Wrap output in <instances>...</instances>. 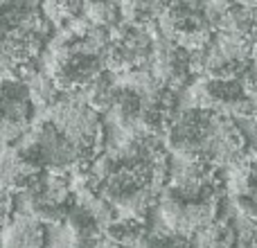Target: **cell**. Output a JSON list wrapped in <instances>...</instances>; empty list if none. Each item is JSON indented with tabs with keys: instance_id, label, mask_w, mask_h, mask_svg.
Listing matches in <instances>:
<instances>
[{
	"instance_id": "14",
	"label": "cell",
	"mask_w": 257,
	"mask_h": 248,
	"mask_svg": "<svg viewBox=\"0 0 257 248\" xmlns=\"http://www.w3.org/2000/svg\"><path fill=\"white\" fill-rule=\"evenodd\" d=\"M237 237H235V226L230 219L217 217L212 223L201 228L196 232L194 246L196 248H235Z\"/></svg>"
},
{
	"instance_id": "8",
	"label": "cell",
	"mask_w": 257,
	"mask_h": 248,
	"mask_svg": "<svg viewBox=\"0 0 257 248\" xmlns=\"http://www.w3.org/2000/svg\"><path fill=\"white\" fill-rule=\"evenodd\" d=\"M149 70L154 77L165 84L167 88L183 93L190 88V84L196 79V68H194V52L181 48V45L172 43L165 36H158L154 48V57H151Z\"/></svg>"
},
{
	"instance_id": "7",
	"label": "cell",
	"mask_w": 257,
	"mask_h": 248,
	"mask_svg": "<svg viewBox=\"0 0 257 248\" xmlns=\"http://www.w3.org/2000/svg\"><path fill=\"white\" fill-rule=\"evenodd\" d=\"M253 50L241 45L239 41L217 32L203 48L194 52L196 77L241 81V77L246 75L250 61H253Z\"/></svg>"
},
{
	"instance_id": "12",
	"label": "cell",
	"mask_w": 257,
	"mask_h": 248,
	"mask_svg": "<svg viewBox=\"0 0 257 248\" xmlns=\"http://www.w3.org/2000/svg\"><path fill=\"white\" fill-rule=\"evenodd\" d=\"M106 239L115 241L122 248H138L149 235L145 217H131V214H115L106 228H104Z\"/></svg>"
},
{
	"instance_id": "9",
	"label": "cell",
	"mask_w": 257,
	"mask_h": 248,
	"mask_svg": "<svg viewBox=\"0 0 257 248\" xmlns=\"http://www.w3.org/2000/svg\"><path fill=\"white\" fill-rule=\"evenodd\" d=\"M226 190H230L232 194L235 212L257 219V151L246 156L239 165L230 167Z\"/></svg>"
},
{
	"instance_id": "1",
	"label": "cell",
	"mask_w": 257,
	"mask_h": 248,
	"mask_svg": "<svg viewBox=\"0 0 257 248\" xmlns=\"http://www.w3.org/2000/svg\"><path fill=\"white\" fill-rule=\"evenodd\" d=\"M169 156L230 169L253 154L246 133L226 113L201 106H181L163 131Z\"/></svg>"
},
{
	"instance_id": "19",
	"label": "cell",
	"mask_w": 257,
	"mask_h": 248,
	"mask_svg": "<svg viewBox=\"0 0 257 248\" xmlns=\"http://www.w3.org/2000/svg\"><path fill=\"white\" fill-rule=\"evenodd\" d=\"M0 248H3V246H0Z\"/></svg>"
},
{
	"instance_id": "18",
	"label": "cell",
	"mask_w": 257,
	"mask_h": 248,
	"mask_svg": "<svg viewBox=\"0 0 257 248\" xmlns=\"http://www.w3.org/2000/svg\"><path fill=\"white\" fill-rule=\"evenodd\" d=\"M237 3H244V5H250V7L257 9V0H237Z\"/></svg>"
},
{
	"instance_id": "6",
	"label": "cell",
	"mask_w": 257,
	"mask_h": 248,
	"mask_svg": "<svg viewBox=\"0 0 257 248\" xmlns=\"http://www.w3.org/2000/svg\"><path fill=\"white\" fill-rule=\"evenodd\" d=\"M156 27L124 21L111 32L106 48V70L113 75H126L149 68L156 48Z\"/></svg>"
},
{
	"instance_id": "4",
	"label": "cell",
	"mask_w": 257,
	"mask_h": 248,
	"mask_svg": "<svg viewBox=\"0 0 257 248\" xmlns=\"http://www.w3.org/2000/svg\"><path fill=\"white\" fill-rule=\"evenodd\" d=\"M228 3L230 0H172L158 18L163 36L196 52L219 32Z\"/></svg>"
},
{
	"instance_id": "10",
	"label": "cell",
	"mask_w": 257,
	"mask_h": 248,
	"mask_svg": "<svg viewBox=\"0 0 257 248\" xmlns=\"http://www.w3.org/2000/svg\"><path fill=\"white\" fill-rule=\"evenodd\" d=\"M3 248H48L45 223L27 212H14V217L0 232Z\"/></svg>"
},
{
	"instance_id": "3",
	"label": "cell",
	"mask_w": 257,
	"mask_h": 248,
	"mask_svg": "<svg viewBox=\"0 0 257 248\" xmlns=\"http://www.w3.org/2000/svg\"><path fill=\"white\" fill-rule=\"evenodd\" d=\"M111 32L86 21L70 25L52 50L48 75L61 93H79L106 72V48Z\"/></svg>"
},
{
	"instance_id": "16",
	"label": "cell",
	"mask_w": 257,
	"mask_h": 248,
	"mask_svg": "<svg viewBox=\"0 0 257 248\" xmlns=\"http://www.w3.org/2000/svg\"><path fill=\"white\" fill-rule=\"evenodd\" d=\"M86 0H43V9L48 18L57 25L70 27L84 18Z\"/></svg>"
},
{
	"instance_id": "15",
	"label": "cell",
	"mask_w": 257,
	"mask_h": 248,
	"mask_svg": "<svg viewBox=\"0 0 257 248\" xmlns=\"http://www.w3.org/2000/svg\"><path fill=\"white\" fill-rule=\"evenodd\" d=\"M120 3L122 9H124V21L156 27L160 14L165 12V7L172 0H120Z\"/></svg>"
},
{
	"instance_id": "2",
	"label": "cell",
	"mask_w": 257,
	"mask_h": 248,
	"mask_svg": "<svg viewBox=\"0 0 257 248\" xmlns=\"http://www.w3.org/2000/svg\"><path fill=\"white\" fill-rule=\"evenodd\" d=\"M54 23L43 0H0V70L27 81L39 72L41 54L52 41Z\"/></svg>"
},
{
	"instance_id": "11",
	"label": "cell",
	"mask_w": 257,
	"mask_h": 248,
	"mask_svg": "<svg viewBox=\"0 0 257 248\" xmlns=\"http://www.w3.org/2000/svg\"><path fill=\"white\" fill-rule=\"evenodd\" d=\"M219 32L257 52V9L250 5L230 0L226 12H223Z\"/></svg>"
},
{
	"instance_id": "17",
	"label": "cell",
	"mask_w": 257,
	"mask_h": 248,
	"mask_svg": "<svg viewBox=\"0 0 257 248\" xmlns=\"http://www.w3.org/2000/svg\"><path fill=\"white\" fill-rule=\"evenodd\" d=\"M230 221L235 226L237 237L235 248H257V219L235 212V217H230Z\"/></svg>"
},
{
	"instance_id": "13",
	"label": "cell",
	"mask_w": 257,
	"mask_h": 248,
	"mask_svg": "<svg viewBox=\"0 0 257 248\" xmlns=\"http://www.w3.org/2000/svg\"><path fill=\"white\" fill-rule=\"evenodd\" d=\"M81 21L102 27L106 32H113L124 23V9H122L120 0H86Z\"/></svg>"
},
{
	"instance_id": "5",
	"label": "cell",
	"mask_w": 257,
	"mask_h": 248,
	"mask_svg": "<svg viewBox=\"0 0 257 248\" xmlns=\"http://www.w3.org/2000/svg\"><path fill=\"white\" fill-rule=\"evenodd\" d=\"M48 120L57 124L86 158L95 160L106 147V122L77 93H63L61 99L48 108Z\"/></svg>"
}]
</instances>
